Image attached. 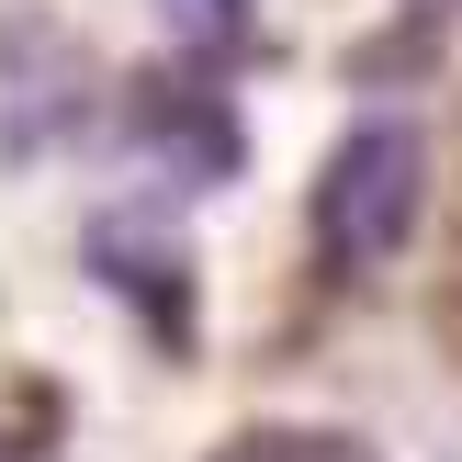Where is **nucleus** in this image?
Segmentation results:
<instances>
[{
    "label": "nucleus",
    "mask_w": 462,
    "mask_h": 462,
    "mask_svg": "<svg viewBox=\"0 0 462 462\" xmlns=\"http://www.w3.org/2000/svg\"><path fill=\"white\" fill-rule=\"evenodd\" d=\"M440 23H451V0H406L395 12V57H418V34H440Z\"/></svg>",
    "instance_id": "nucleus-8"
},
{
    "label": "nucleus",
    "mask_w": 462,
    "mask_h": 462,
    "mask_svg": "<svg viewBox=\"0 0 462 462\" xmlns=\"http://www.w3.org/2000/svg\"><path fill=\"white\" fill-rule=\"evenodd\" d=\"M79 260L102 271V282L125 293L135 316H147V338H158V350H180V361H192V260H180V237H170V226H147V215H102V226L79 237Z\"/></svg>",
    "instance_id": "nucleus-4"
},
{
    "label": "nucleus",
    "mask_w": 462,
    "mask_h": 462,
    "mask_svg": "<svg viewBox=\"0 0 462 462\" xmlns=\"http://www.w3.org/2000/svg\"><path fill=\"white\" fill-rule=\"evenodd\" d=\"M418 203H429V135L418 113H350L338 147L316 158V192H305V237L328 282H383L418 237Z\"/></svg>",
    "instance_id": "nucleus-1"
},
{
    "label": "nucleus",
    "mask_w": 462,
    "mask_h": 462,
    "mask_svg": "<svg viewBox=\"0 0 462 462\" xmlns=\"http://www.w3.org/2000/svg\"><path fill=\"white\" fill-rule=\"evenodd\" d=\"M79 113H90L79 45L45 12H0V135H12V147H57Z\"/></svg>",
    "instance_id": "nucleus-3"
},
{
    "label": "nucleus",
    "mask_w": 462,
    "mask_h": 462,
    "mask_svg": "<svg viewBox=\"0 0 462 462\" xmlns=\"http://www.w3.org/2000/svg\"><path fill=\"white\" fill-rule=\"evenodd\" d=\"M203 462H383L361 429H316V418H260L237 429V440H215Z\"/></svg>",
    "instance_id": "nucleus-6"
},
{
    "label": "nucleus",
    "mask_w": 462,
    "mask_h": 462,
    "mask_svg": "<svg viewBox=\"0 0 462 462\" xmlns=\"http://www.w3.org/2000/svg\"><path fill=\"white\" fill-rule=\"evenodd\" d=\"M226 68H147V79H125V102H113V135H125V158L158 180V192H215V180H237V102H226Z\"/></svg>",
    "instance_id": "nucleus-2"
},
{
    "label": "nucleus",
    "mask_w": 462,
    "mask_h": 462,
    "mask_svg": "<svg viewBox=\"0 0 462 462\" xmlns=\"http://www.w3.org/2000/svg\"><path fill=\"white\" fill-rule=\"evenodd\" d=\"M0 462H45V418H23V406H0Z\"/></svg>",
    "instance_id": "nucleus-7"
},
{
    "label": "nucleus",
    "mask_w": 462,
    "mask_h": 462,
    "mask_svg": "<svg viewBox=\"0 0 462 462\" xmlns=\"http://www.w3.org/2000/svg\"><path fill=\"white\" fill-rule=\"evenodd\" d=\"M147 12L192 68H248L260 57V0H147Z\"/></svg>",
    "instance_id": "nucleus-5"
}]
</instances>
